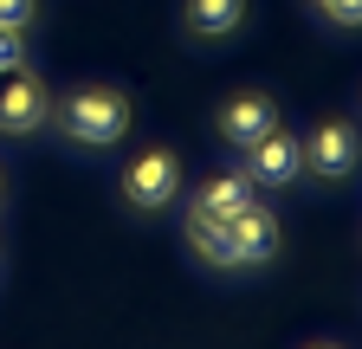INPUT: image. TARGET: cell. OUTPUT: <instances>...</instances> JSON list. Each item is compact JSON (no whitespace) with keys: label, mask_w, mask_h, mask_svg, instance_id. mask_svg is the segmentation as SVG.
Returning <instances> with one entry per match:
<instances>
[{"label":"cell","mask_w":362,"mask_h":349,"mask_svg":"<svg viewBox=\"0 0 362 349\" xmlns=\"http://www.w3.org/2000/svg\"><path fill=\"white\" fill-rule=\"evenodd\" d=\"M265 129H279V104H272V97H259V91H246V97H233V104L220 110V136L233 143V149L259 143Z\"/></svg>","instance_id":"52a82bcc"},{"label":"cell","mask_w":362,"mask_h":349,"mask_svg":"<svg viewBox=\"0 0 362 349\" xmlns=\"http://www.w3.org/2000/svg\"><path fill=\"white\" fill-rule=\"evenodd\" d=\"M226 246H233V266H265L272 252H279V220L252 201L246 213H233L226 220Z\"/></svg>","instance_id":"8992f818"},{"label":"cell","mask_w":362,"mask_h":349,"mask_svg":"<svg viewBox=\"0 0 362 349\" xmlns=\"http://www.w3.org/2000/svg\"><path fill=\"white\" fill-rule=\"evenodd\" d=\"M240 20H246V0H188V32H201V39L233 32Z\"/></svg>","instance_id":"9c48e42d"},{"label":"cell","mask_w":362,"mask_h":349,"mask_svg":"<svg viewBox=\"0 0 362 349\" xmlns=\"http://www.w3.org/2000/svg\"><path fill=\"white\" fill-rule=\"evenodd\" d=\"M45 117H52V97H45V84H39L26 65L0 71V129H7V136H33Z\"/></svg>","instance_id":"7a4b0ae2"},{"label":"cell","mask_w":362,"mask_h":349,"mask_svg":"<svg viewBox=\"0 0 362 349\" xmlns=\"http://www.w3.org/2000/svg\"><path fill=\"white\" fill-rule=\"evenodd\" d=\"M317 7H324L337 26H362V0H317Z\"/></svg>","instance_id":"7c38bea8"},{"label":"cell","mask_w":362,"mask_h":349,"mask_svg":"<svg viewBox=\"0 0 362 349\" xmlns=\"http://www.w3.org/2000/svg\"><path fill=\"white\" fill-rule=\"evenodd\" d=\"M188 246L201 259H214V266H233V246H226V220H214V213H188Z\"/></svg>","instance_id":"30bf717a"},{"label":"cell","mask_w":362,"mask_h":349,"mask_svg":"<svg viewBox=\"0 0 362 349\" xmlns=\"http://www.w3.org/2000/svg\"><path fill=\"white\" fill-rule=\"evenodd\" d=\"M59 129H65L71 143L104 149V143H117L123 129H129V104H123L117 91H104V84H90V91H71V97L59 104Z\"/></svg>","instance_id":"6da1fadb"},{"label":"cell","mask_w":362,"mask_h":349,"mask_svg":"<svg viewBox=\"0 0 362 349\" xmlns=\"http://www.w3.org/2000/svg\"><path fill=\"white\" fill-rule=\"evenodd\" d=\"M252 201H259V188L246 182V174H214V182L194 194V207H201V213H214V220H233V213H246Z\"/></svg>","instance_id":"ba28073f"},{"label":"cell","mask_w":362,"mask_h":349,"mask_svg":"<svg viewBox=\"0 0 362 349\" xmlns=\"http://www.w3.org/2000/svg\"><path fill=\"white\" fill-rule=\"evenodd\" d=\"M304 174V149H298V136H285V129H265L259 143H246V182L259 188H285V182H298Z\"/></svg>","instance_id":"3957f363"},{"label":"cell","mask_w":362,"mask_h":349,"mask_svg":"<svg viewBox=\"0 0 362 349\" xmlns=\"http://www.w3.org/2000/svg\"><path fill=\"white\" fill-rule=\"evenodd\" d=\"M13 65H26V46H20V32L0 26V71H13Z\"/></svg>","instance_id":"4fadbf2b"},{"label":"cell","mask_w":362,"mask_h":349,"mask_svg":"<svg viewBox=\"0 0 362 349\" xmlns=\"http://www.w3.org/2000/svg\"><path fill=\"white\" fill-rule=\"evenodd\" d=\"M33 13H39V0H0V26H7V32H26Z\"/></svg>","instance_id":"8fae6325"},{"label":"cell","mask_w":362,"mask_h":349,"mask_svg":"<svg viewBox=\"0 0 362 349\" xmlns=\"http://www.w3.org/2000/svg\"><path fill=\"white\" fill-rule=\"evenodd\" d=\"M298 149H304V168H310V174H324V182H343V174L356 168V155H362L356 123H317Z\"/></svg>","instance_id":"277c9868"},{"label":"cell","mask_w":362,"mask_h":349,"mask_svg":"<svg viewBox=\"0 0 362 349\" xmlns=\"http://www.w3.org/2000/svg\"><path fill=\"white\" fill-rule=\"evenodd\" d=\"M181 188V162L168 149H149V155H136L129 174H123V201L129 207H168Z\"/></svg>","instance_id":"5b68a950"}]
</instances>
